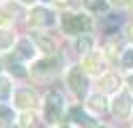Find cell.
Listing matches in <instances>:
<instances>
[{"label":"cell","mask_w":133,"mask_h":128,"mask_svg":"<svg viewBox=\"0 0 133 128\" xmlns=\"http://www.w3.org/2000/svg\"><path fill=\"white\" fill-rule=\"evenodd\" d=\"M122 64H124V66H133V49L124 51V56H122Z\"/></svg>","instance_id":"cell-16"},{"label":"cell","mask_w":133,"mask_h":128,"mask_svg":"<svg viewBox=\"0 0 133 128\" xmlns=\"http://www.w3.org/2000/svg\"><path fill=\"white\" fill-rule=\"evenodd\" d=\"M66 81H69L71 85V90L77 94V96H82V94H86L88 90V79H86V75L82 73V68H73V71L69 73V77H66Z\"/></svg>","instance_id":"cell-4"},{"label":"cell","mask_w":133,"mask_h":128,"mask_svg":"<svg viewBox=\"0 0 133 128\" xmlns=\"http://www.w3.org/2000/svg\"><path fill=\"white\" fill-rule=\"evenodd\" d=\"M22 2H32V0H22Z\"/></svg>","instance_id":"cell-21"},{"label":"cell","mask_w":133,"mask_h":128,"mask_svg":"<svg viewBox=\"0 0 133 128\" xmlns=\"http://www.w3.org/2000/svg\"><path fill=\"white\" fill-rule=\"evenodd\" d=\"M62 28L69 34H79L82 30H90V19L86 15H64Z\"/></svg>","instance_id":"cell-2"},{"label":"cell","mask_w":133,"mask_h":128,"mask_svg":"<svg viewBox=\"0 0 133 128\" xmlns=\"http://www.w3.org/2000/svg\"><path fill=\"white\" fill-rule=\"evenodd\" d=\"M9 96H11V83H9V79L0 77V100H6Z\"/></svg>","instance_id":"cell-10"},{"label":"cell","mask_w":133,"mask_h":128,"mask_svg":"<svg viewBox=\"0 0 133 128\" xmlns=\"http://www.w3.org/2000/svg\"><path fill=\"white\" fill-rule=\"evenodd\" d=\"M17 56H19L22 60H28V58L35 56V47H32V43H30L28 39L19 41V45H17Z\"/></svg>","instance_id":"cell-7"},{"label":"cell","mask_w":133,"mask_h":128,"mask_svg":"<svg viewBox=\"0 0 133 128\" xmlns=\"http://www.w3.org/2000/svg\"><path fill=\"white\" fill-rule=\"evenodd\" d=\"M69 119L73 124H77V126H82V128H92L95 126V122H92V117H90L88 113H84L79 107H73L71 109V113H69Z\"/></svg>","instance_id":"cell-5"},{"label":"cell","mask_w":133,"mask_h":128,"mask_svg":"<svg viewBox=\"0 0 133 128\" xmlns=\"http://www.w3.org/2000/svg\"><path fill=\"white\" fill-rule=\"evenodd\" d=\"M15 102H17L22 109H32L37 105V94L30 92V90H17L15 92Z\"/></svg>","instance_id":"cell-6"},{"label":"cell","mask_w":133,"mask_h":128,"mask_svg":"<svg viewBox=\"0 0 133 128\" xmlns=\"http://www.w3.org/2000/svg\"><path fill=\"white\" fill-rule=\"evenodd\" d=\"M32 122H35V115H32V113H28V111H26V113L22 115V126H30Z\"/></svg>","instance_id":"cell-17"},{"label":"cell","mask_w":133,"mask_h":128,"mask_svg":"<svg viewBox=\"0 0 133 128\" xmlns=\"http://www.w3.org/2000/svg\"><path fill=\"white\" fill-rule=\"evenodd\" d=\"M64 128H69V126H64Z\"/></svg>","instance_id":"cell-22"},{"label":"cell","mask_w":133,"mask_h":128,"mask_svg":"<svg viewBox=\"0 0 133 128\" xmlns=\"http://www.w3.org/2000/svg\"><path fill=\"white\" fill-rule=\"evenodd\" d=\"M101 83H103V90H114V85L118 88V79L116 77H105Z\"/></svg>","instance_id":"cell-15"},{"label":"cell","mask_w":133,"mask_h":128,"mask_svg":"<svg viewBox=\"0 0 133 128\" xmlns=\"http://www.w3.org/2000/svg\"><path fill=\"white\" fill-rule=\"evenodd\" d=\"M88 109L92 111V113H103V111H105V102H103V98H101V96H90V100H88Z\"/></svg>","instance_id":"cell-9"},{"label":"cell","mask_w":133,"mask_h":128,"mask_svg":"<svg viewBox=\"0 0 133 128\" xmlns=\"http://www.w3.org/2000/svg\"><path fill=\"white\" fill-rule=\"evenodd\" d=\"M129 85H131V90H133V75L129 77Z\"/></svg>","instance_id":"cell-18"},{"label":"cell","mask_w":133,"mask_h":128,"mask_svg":"<svg viewBox=\"0 0 133 128\" xmlns=\"http://www.w3.org/2000/svg\"><path fill=\"white\" fill-rule=\"evenodd\" d=\"M13 41V34L6 32V30H0V49H6Z\"/></svg>","instance_id":"cell-13"},{"label":"cell","mask_w":133,"mask_h":128,"mask_svg":"<svg viewBox=\"0 0 133 128\" xmlns=\"http://www.w3.org/2000/svg\"><path fill=\"white\" fill-rule=\"evenodd\" d=\"M62 111H64L62 96H60L58 92H49V94H47V98H45V122H47V124H56V122H60Z\"/></svg>","instance_id":"cell-1"},{"label":"cell","mask_w":133,"mask_h":128,"mask_svg":"<svg viewBox=\"0 0 133 128\" xmlns=\"http://www.w3.org/2000/svg\"><path fill=\"white\" fill-rule=\"evenodd\" d=\"M95 128H107V126H95Z\"/></svg>","instance_id":"cell-20"},{"label":"cell","mask_w":133,"mask_h":128,"mask_svg":"<svg viewBox=\"0 0 133 128\" xmlns=\"http://www.w3.org/2000/svg\"><path fill=\"white\" fill-rule=\"evenodd\" d=\"M35 21L37 24H43V26H52L54 24V13L52 11H45V9H37V11H35Z\"/></svg>","instance_id":"cell-8"},{"label":"cell","mask_w":133,"mask_h":128,"mask_svg":"<svg viewBox=\"0 0 133 128\" xmlns=\"http://www.w3.org/2000/svg\"><path fill=\"white\" fill-rule=\"evenodd\" d=\"M9 122H13V109L0 105V124H9Z\"/></svg>","instance_id":"cell-11"},{"label":"cell","mask_w":133,"mask_h":128,"mask_svg":"<svg viewBox=\"0 0 133 128\" xmlns=\"http://www.w3.org/2000/svg\"><path fill=\"white\" fill-rule=\"evenodd\" d=\"M112 111H114V115H118V117H127L133 111V98L127 92H120L112 102Z\"/></svg>","instance_id":"cell-3"},{"label":"cell","mask_w":133,"mask_h":128,"mask_svg":"<svg viewBox=\"0 0 133 128\" xmlns=\"http://www.w3.org/2000/svg\"><path fill=\"white\" fill-rule=\"evenodd\" d=\"M86 6L92 11H103L105 9V0H86Z\"/></svg>","instance_id":"cell-14"},{"label":"cell","mask_w":133,"mask_h":128,"mask_svg":"<svg viewBox=\"0 0 133 128\" xmlns=\"http://www.w3.org/2000/svg\"><path fill=\"white\" fill-rule=\"evenodd\" d=\"M90 45H92V41H90V39H77V43H75V49L79 51V54H88Z\"/></svg>","instance_id":"cell-12"},{"label":"cell","mask_w":133,"mask_h":128,"mask_svg":"<svg viewBox=\"0 0 133 128\" xmlns=\"http://www.w3.org/2000/svg\"><path fill=\"white\" fill-rule=\"evenodd\" d=\"M114 2H118V4H127V0H114Z\"/></svg>","instance_id":"cell-19"}]
</instances>
